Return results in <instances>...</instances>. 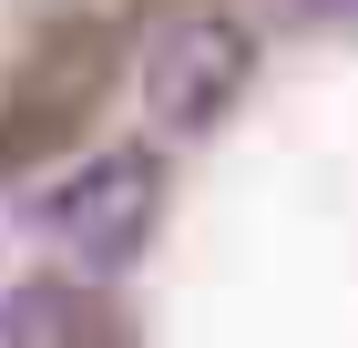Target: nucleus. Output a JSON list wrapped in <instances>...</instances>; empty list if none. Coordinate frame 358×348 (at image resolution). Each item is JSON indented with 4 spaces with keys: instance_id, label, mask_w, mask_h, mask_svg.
Wrapping results in <instances>:
<instances>
[{
    "instance_id": "obj_3",
    "label": "nucleus",
    "mask_w": 358,
    "mask_h": 348,
    "mask_svg": "<svg viewBox=\"0 0 358 348\" xmlns=\"http://www.w3.org/2000/svg\"><path fill=\"white\" fill-rule=\"evenodd\" d=\"M287 21H307V31H358V0H287Z\"/></svg>"
},
{
    "instance_id": "obj_4",
    "label": "nucleus",
    "mask_w": 358,
    "mask_h": 348,
    "mask_svg": "<svg viewBox=\"0 0 358 348\" xmlns=\"http://www.w3.org/2000/svg\"><path fill=\"white\" fill-rule=\"evenodd\" d=\"M0 348H21V307H10V297H0Z\"/></svg>"
},
{
    "instance_id": "obj_2",
    "label": "nucleus",
    "mask_w": 358,
    "mask_h": 348,
    "mask_svg": "<svg viewBox=\"0 0 358 348\" xmlns=\"http://www.w3.org/2000/svg\"><path fill=\"white\" fill-rule=\"evenodd\" d=\"M52 225H62V246H72L92 277L134 267L143 236H154V154H92L83 174L52 195Z\"/></svg>"
},
{
    "instance_id": "obj_1",
    "label": "nucleus",
    "mask_w": 358,
    "mask_h": 348,
    "mask_svg": "<svg viewBox=\"0 0 358 348\" xmlns=\"http://www.w3.org/2000/svg\"><path fill=\"white\" fill-rule=\"evenodd\" d=\"M256 72V31L205 11V21H174L154 52H143V113H154V134H215L225 103L246 92Z\"/></svg>"
}]
</instances>
